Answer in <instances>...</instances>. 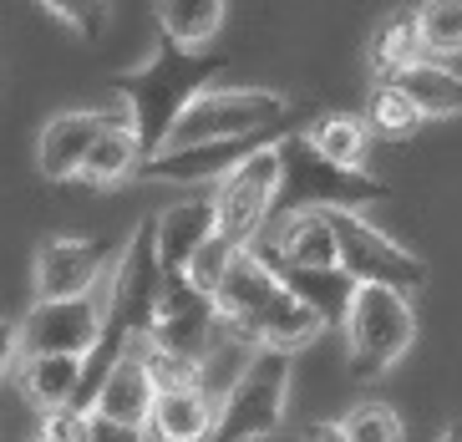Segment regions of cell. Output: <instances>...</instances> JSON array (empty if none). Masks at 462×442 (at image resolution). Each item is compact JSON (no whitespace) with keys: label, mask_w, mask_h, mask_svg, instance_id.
I'll return each mask as SVG.
<instances>
[{"label":"cell","mask_w":462,"mask_h":442,"mask_svg":"<svg viewBox=\"0 0 462 442\" xmlns=\"http://www.w3.org/2000/svg\"><path fill=\"white\" fill-rule=\"evenodd\" d=\"M218 71H224L218 52H178V46H168L158 36V46H152V56L143 67L112 77V108L123 112L133 143L143 147V158L163 153L173 122L183 118V108L204 92Z\"/></svg>","instance_id":"obj_1"},{"label":"cell","mask_w":462,"mask_h":442,"mask_svg":"<svg viewBox=\"0 0 462 442\" xmlns=\"http://www.w3.org/2000/svg\"><path fill=\"white\" fill-rule=\"evenodd\" d=\"M392 188L371 174H346V168H330L320 163L305 147L300 133H285L280 137V193H274V214H356L366 203H381ZM270 214V219H274Z\"/></svg>","instance_id":"obj_2"},{"label":"cell","mask_w":462,"mask_h":442,"mask_svg":"<svg viewBox=\"0 0 462 442\" xmlns=\"http://www.w3.org/2000/svg\"><path fill=\"white\" fill-rule=\"evenodd\" d=\"M290 118V97L274 87H204L183 118L173 122L163 147H199V143H229V137L274 133Z\"/></svg>","instance_id":"obj_3"},{"label":"cell","mask_w":462,"mask_h":442,"mask_svg":"<svg viewBox=\"0 0 462 442\" xmlns=\"http://www.w3.org/2000/svg\"><path fill=\"white\" fill-rule=\"evenodd\" d=\"M290 362L280 351H249L245 371L234 376L218 397L214 437L208 442H264L280 432L290 402Z\"/></svg>","instance_id":"obj_4"},{"label":"cell","mask_w":462,"mask_h":442,"mask_svg":"<svg viewBox=\"0 0 462 442\" xmlns=\"http://www.w3.org/2000/svg\"><path fill=\"white\" fill-rule=\"evenodd\" d=\"M346 362L351 376L371 381V376L392 371L402 356L417 341V310H411L407 295L396 290H376V285H361L351 295V310H346Z\"/></svg>","instance_id":"obj_5"},{"label":"cell","mask_w":462,"mask_h":442,"mask_svg":"<svg viewBox=\"0 0 462 442\" xmlns=\"http://www.w3.org/2000/svg\"><path fill=\"white\" fill-rule=\"evenodd\" d=\"M330 234H336V265L346 269V280L361 290V285H376V290H396V295H411L427 285V259L402 249V244L376 229L371 219L361 214H326Z\"/></svg>","instance_id":"obj_6"},{"label":"cell","mask_w":462,"mask_h":442,"mask_svg":"<svg viewBox=\"0 0 462 442\" xmlns=\"http://www.w3.org/2000/svg\"><path fill=\"white\" fill-rule=\"evenodd\" d=\"M274 193H280V143L259 147L249 163H239L229 178L214 183V240L229 249H254L274 214Z\"/></svg>","instance_id":"obj_7"},{"label":"cell","mask_w":462,"mask_h":442,"mask_svg":"<svg viewBox=\"0 0 462 442\" xmlns=\"http://www.w3.org/2000/svg\"><path fill=\"white\" fill-rule=\"evenodd\" d=\"M107 321V280L71 300H36L21 315V356H87Z\"/></svg>","instance_id":"obj_8"},{"label":"cell","mask_w":462,"mask_h":442,"mask_svg":"<svg viewBox=\"0 0 462 442\" xmlns=\"http://www.w3.org/2000/svg\"><path fill=\"white\" fill-rule=\"evenodd\" d=\"M148 346L204 366L208 351L218 346V310H214V300L199 295L183 275H178V280H163L158 306H152V321H148Z\"/></svg>","instance_id":"obj_9"},{"label":"cell","mask_w":462,"mask_h":442,"mask_svg":"<svg viewBox=\"0 0 462 442\" xmlns=\"http://www.w3.org/2000/svg\"><path fill=\"white\" fill-rule=\"evenodd\" d=\"M112 249L92 234H46L31 259V290L36 300H71L107 280Z\"/></svg>","instance_id":"obj_10"},{"label":"cell","mask_w":462,"mask_h":442,"mask_svg":"<svg viewBox=\"0 0 462 442\" xmlns=\"http://www.w3.org/2000/svg\"><path fill=\"white\" fill-rule=\"evenodd\" d=\"M285 137V127L274 133H254V137H229V143H199V147H163L152 158L137 163L143 183H218L229 178L239 163H249L259 147H270Z\"/></svg>","instance_id":"obj_11"},{"label":"cell","mask_w":462,"mask_h":442,"mask_svg":"<svg viewBox=\"0 0 462 442\" xmlns=\"http://www.w3.org/2000/svg\"><path fill=\"white\" fill-rule=\"evenodd\" d=\"M112 122H123V112H117V108H107V112H102V108L56 112V118L42 127V137H36V168H42V178H51V183L77 178L87 147L107 133Z\"/></svg>","instance_id":"obj_12"},{"label":"cell","mask_w":462,"mask_h":442,"mask_svg":"<svg viewBox=\"0 0 462 442\" xmlns=\"http://www.w3.org/2000/svg\"><path fill=\"white\" fill-rule=\"evenodd\" d=\"M280 290H285V285H280V275L270 269V259L259 255V249H239V255L229 259V269H224L218 290H214L218 325L229 335H239Z\"/></svg>","instance_id":"obj_13"},{"label":"cell","mask_w":462,"mask_h":442,"mask_svg":"<svg viewBox=\"0 0 462 442\" xmlns=\"http://www.w3.org/2000/svg\"><path fill=\"white\" fill-rule=\"evenodd\" d=\"M208 240H214V199L208 193H193V199L163 209L152 219V255H158L163 280H178Z\"/></svg>","instance_id":"obj_14"},{"label":"cell","mask_w":462,"mask_h":442,"mask_svg":"<svg viewBox=\"0 0 462 442\" xmlns=\"http://www.w3.org/2000/svg\"><path fill=\"white\" fill-rule=\"evenodd\" d=\"M143 351H148V341L127 346L123 356L112 362L107 381L97 387V402H92L97 417L123 422V428H137V432H148V412H152V402H158L152 376H148V366H143Z\"/></svg>","instance_id":"obj_15"},{"label":"cell","mask_w":462,"mask_h":442,"mask_svg":"<svg viewBox=\"0 0 462 442\" xmlns=\"http://www.w3.org/2000/svg\"><path fill=\"white\" fill-rule=\"evenodd\" d=\"M259 255L270 269H336V234L326 214H285Z\"/></svg>","instance_id":"obj_16"},{"label":"cell","mask_w":462,"mask_h":442,"mask_svg":"<svg viewBox=\"0 0 462 442\" xmlns=\"http://www.w3.org/2000/svg\"><path fill=\"white\" fill-rule=\"evenodd\" d=\"M218 402L199 391H163L148 412V442H208L214 437Z\"/></svg>","instance_id":"obj_17"},{"label":"cell","mask_w":462,"mask_h":442,"mask_svg":"<svg viewBox=\"0 0 462 442\" xmlns=\"http://www.w3.org/2000/svg\"><path fill=\"white\" fill-rule=\"evenodd\" d=\"M392 87L407 97L417 118H462V77L448 67V61H432V56H421L411 61L407 71H396Z\"/></svg>","instance_id":"obj_18"},{"label":"cell","mask_w":462,"mask_h":442,"mask_svg":"<svg viewBox=\"0 0 462 442\" xmlns=\"http://www.w3.org/2000/svg\"><path fill=\"white\" fill-rule=\"evenodd\" d=\"M300 137H305V147H310L320 163H330V168L366 174L371 133H366V122L351 118V112H326V118H315L310 127H300Z\"/></svg>","instance_id":"obj_19"},{"label":"cell","mask_w":462,"mask_h":442,"mask_svg":"<svg viewBox=\"0 0 462 442\" xmlns=\"http://www.w3.org/2000/svg\"><path fill=\"white\" fill-rule=\"evenodd\" d=\"M274 275H280V285L295 295L300 306H310L315 315H320L326 331H340V325H346V310H351L356 285L346 280L340 265L336 269H274Z\"/></svg>","instance_id":"obj_20"},{"label":"cell","mask_w":462,"mask_h":442,"mask_svg":"<svg viewBox=\"0 0 462 442\" xmlns=\"http://www.w3.org/2000/svg\"><path fill=\"white\" fill-rule=\"evenodd\" d=\"M15 381L26 391L31 407H71L77 402V387H82V356H21L15 366Z\"/></svg>","instance_id":"obj_21"},{"label":"cell","mask_w":462,"mask_h":442,"mask_svg":"<svg viewBox=\"0 0 462 442\" xmlns=\"http://www.w3.org/2000/svg\"><path fill=\"white\" fill-rule=\"evenodd\" d=\"M152 21H158V36L168 46H178V52H204L208 41L224 31L229 11L218 0H163L152 11Z\"/></svg>","instance_id":"obj_22"},{"label":"cell","mask_w":462,"mask_h":442,"mask_svg":"<svg viewBox=\"0 0 462 442\" xmlns=\"http://www.w3.org/2000/svg\"><path fill=\"white\" fill-rule=\"evenodd\" d=\"M137 163H143V147L133 143L127 122H112L107 133L87 147L82 168H77V183H87V188H117V183H127V178H137Z\"/></svg>","instance_id":"obj_23"},{"label":"cell","mask_w":462,"mask_h":442,"mask_svg":"<svg viewBox=\"0 0 462 442\" xmlns=\"http://www.w3.org/2000/svg\"><path fill=\"white\" fill-rule=\"evenodd\" d=\"M421 31H417V11H392L371 31V71L381 81H392L396 71H407L411 61H421Z\"/></svg>","instance_id":"obj_24"},{"label":"cell","mask_w":462,"mask_h":442,"mask_svg":"<svg viewBox=\"0 0 462 442\" xmlns=\"http://www.w3.org/2000/svg\"><path fill=\"white\" fill-rule=\"evenodd\" d=\"M417 31H421V52L432 61L462 56V0H432L417 11Z\"/></svg>","instance_id":"obj_25"},{"label":"cell","mask_w":462,"mask_h":442,"mask_svg":"<svg viewBox=\"0 0 462 442\" xmlns=\"http://www.w3.org/2000/svg\"><path fill=\"white\" fill-rule=\"evenodd\" d=\"M366 133L371 137H411L421 127V118H417V108H411L407 97L396 92L392 81H376L371 87V97H366Z\"/></svg>","instance_id":"obj_26"},{"label":"cell","mask_w":462,"mask_h":442,"mask_svg":"<svg viewBox=\"0 0 462 442\" xmlns=\"http://www.w3.org/2000/svg\"><path fill=\"white\" fill-rule=\"evenodd\" d=\"M336 428L351 442H407L402 417H396V407H386V402H356Z\"/></svg>","instance_id":"obj_27"},{"label":"cell","mask_w":462,"mask_h":442,"mask_svg":"<svg viewBox=\"0 0 462 442\" xmlns=\"http://www.w3.org/2000/svg\"><path fill=\"white\" fill-rule=\"evenodd\" d=\"M143 366L152 376V391H199L204 387V366L199 362H183V356H168V351H143Z\"/></svg>","instance_id":"obj_28"},{"label":"cell","mask_w":462,"mask_h":442,"mask_svg":"<svg viewBox=\"0 0 462 442\" xmlns=\"http://www.w3.org/2000/svg\"><path fill=\"white\" fill-rule=\"evenodd\" d=\"M42 11L51 15L61 31H71L77 41H102V31H107V21H112L107 5H61V0H46Z\"/></svg>","instance_id":"obj_29"},{"label":"cell","mask_w":462,"mask_h":442,"mask_svg":"<svg viewBox=\"0 0 462 442\" xmlns=\"http://www.w3.org/2000/svg\"><path fill=\"white\" fill-rule=\"evenodd\" d=\"M31 442H87V412H77V407H51V412H42Z\"/></svg>","instance_id":"obj_30"},{"label":"cell","mask_w":462,"mask_h":442,"mask_svg":"<svg viewBox=\"0 0 462 442\" xmlns=\"http://www.w3.org/2000/svg\"><path fill=\"white\" fill-rule=\"evenodd\" d=\"M87 442H148V432L123 428V422H107V417L87 412Z\"/></svg>","instance_id":"obj_31"},{"label":"cell","mask_w":462,"mask_h":442,"mask_svg":"<svg viewBox=\"0 0 462 442\" xmlns=\"http://www.w3.org/2000/svg\"><path fill=\"white\" fill-rule=\"evenodd\" d=\"M15 366H21V325L11 315H0V381L15 376Z\"/></svg>","instance_id":"obj_32"},{"label":"cell","mask_w":462,"mask_h":442,"mask_svg":"<svg viewBox=\"0 0 462 442\" xmlns=\"http://www.w3.org/2000/svg\"><path fill=\"white\" fill-rule=\"evenodd\" d=\"M305 442H351V437H346V432H340L336 422H315V428L305 432Z\"/></svg>","instance_id":"obj_33"},{"label":"cell","mask_w":462,"mask_h":442,"mask_svg":"<svg viewBox=\"0 0 462 442\" xmlns=\"http://www.w3.org/2000/svg\"><path fill=\"white\" fill-rule=\"evenodd\" d=\"M437 442H462V417H452L448 428H442V437H437Z\"/></svg>","instance_id":"obj_34"}]
</instances>
